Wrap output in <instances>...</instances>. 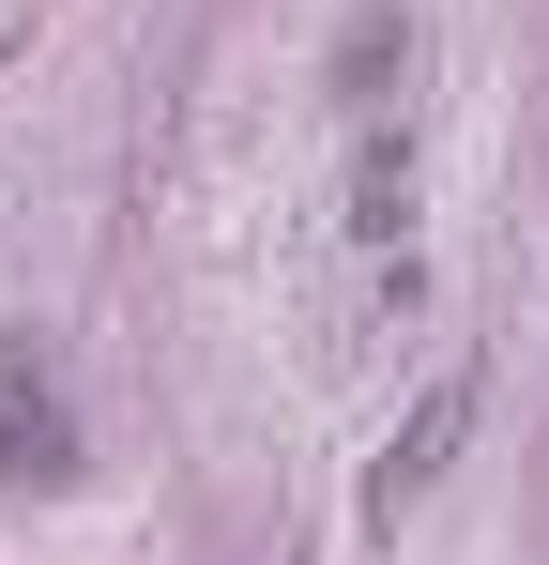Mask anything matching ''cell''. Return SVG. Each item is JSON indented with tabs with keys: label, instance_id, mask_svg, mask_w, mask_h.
Listing matches in <instances>:
<instances>
[{
	"label": "cell",
	"instance_id": "3957f363",
	"mask_svg": "<svg viewBox=\"0 0 549 565\" xmlns=\"http://www.w3.org/2000/svg\"><path fill=\"white\" fill-rule=\"evenodd\" d=\"M397 230H412V122L366 107L352 122V245H397Z\"/></svg>",
	"mask_w": 549,
	"mask_h": 565
},
{
	"label": "cell",
	"instance_id": "6da1fadb",
	"mask_svg": "<svg viewBox=\"0 0 549 565\" xmlns=\"http://www.w3.org/2000/svg\"><path fill=\"white\" fill-rule=\"evenodd\" d=\"M77 473V397H62V352L31 321H0V489H62Z\"/></svg>",
	"mask_w": 549,
	"mask_h": 565
},
{
	"label": "cell",
	"instance_id": "277c9868",
	"mask_svg": "<svg viewBox=\"0 0 549 565\" xmlns=\"http://www.w3.org/2000/svg\"><path fill=\"white\" fill-rule=\"evenodd\" d=\"M397 77H412V15H352V31H336V107H397Z\"/></svg>",
	"mask_w": 549,
	"mask_h": 565
},
{
	"label": "cell",
	"instance_id": "7a4b0ae2",
	"mask_svg": "<svg viewBox=\"0 0 549 565\" xmlns=\"http://www.w3.org/2000/svg\"><path fill=\"white\" fill-rule=\"evenodd\" d=\"M458 428H473V367H443V382H428V397H412V413H397V444L366 459V520H381V535H397V520H412V504L443 489V459H458Z\"/></svg>",
	"mask_w": 549,
	"mask_h": 565
}]
</instances>
